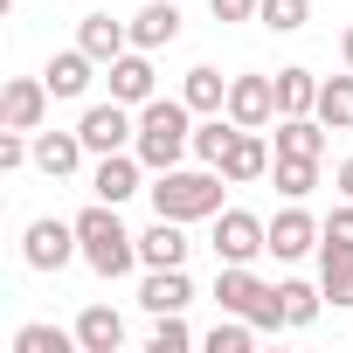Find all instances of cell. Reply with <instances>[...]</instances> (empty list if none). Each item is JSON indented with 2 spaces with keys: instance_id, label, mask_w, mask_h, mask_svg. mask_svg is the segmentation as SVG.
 Wrapping results in <instances>:
<instances>
[{
  "instance_id": "cell-19",
  "label": "cell",
  "mask_w": 353,
  "mask_h": 353,
  "mask_svg": "<svg viewBox=\"0 0 353 353\" xmlns=\"http://www.w3.org/2000/svg\"><path fill=\"white\" fill-rule=\"evenodd\" d=\"M319 291H325L332 312L353 305V250L346 243H319Z\"/></svg>"
},
{
  "instance_id": "cell-20",
  "label": "cell",
  "mask_w": 353,
  "mask_h": 353,
  "mask_svg": "<svg viewBox=\"0 0 353 353\" xmlns=\"http://www.w3.org/2000/svg\"><path fill=\"white\" fill-rule=\"evenodd\" d=\"M173 35H181V8L173 0H145L132 14V49H166Z\"/></svg>"
},
{
  "instance_id": "cell-7",
  "label": "cell",
  "mask_w": 353,
  "mask_h": 353,
  "mask_svg": "<svg viewBox=\"0 0 353 353\" xmlns=\"http://www.w3.org/2000/svg\"><path fill=\"white\" fill-rule=\"evenodd\" d=\"M21 256H28V270H63L70 256H83V243H77V222H63V215H42V222H28V236H21Z\"/></svg>"
},
{
  "instance_id": "cell-10",
  "label": "cell",
  "mask_w": 353,
  "mask_h": 353,
  "mask_svg": "<svg viewBox=\"0 0 353 353\" xmlns=\"http://www.w3.org/2000/svg\"><path fill=\"white\" fill-rule=\"evenodd\" d=\"M319 236H325V222H312L298 201H291L284 215H270V256H277V263H298V256H312V250H319Z\"/></svg>"
},
{
  "instance_id": "cell-36",
  "label": "cell",
  "mask_w": 353,
  "mask_h": 353,
  "mask_svg": "<svg viewBox=\"0 0 353 353\" xmlns=\"http://www.w3.org/2000/svg\"><path fill=\"white\" fill-rule=\"evenodd\" d=\"M339 56H346V70H353V28H346V35H339Z\"/></svg>"
},
{
  "instance_id": "cell-21",
  "label": "cell",
  "mask_w": 353,
  "mask_h": 353,
  "mask_svg": "<svg viewBox=\"0 0 353 353\" xmlns=\"http://www.w3.org/2000/svg\"><path fill=\"white\" fill-rule=\"evenodd\" d=\"M90 70H97V56H90V49H63V56H49L42 83H49L56 97H83V90H90Z\"/></svg>"
},
{
  "instance_id": "cell-11",
  "label": "cell",
  "mask_w": 353,
  "mask_h": 353,
  "mask_svg": "<svg viewBox=\"0 0 353 353\" xmlns=\"http://www.w3.org/2000/svg\"><path fill=\"white\" fill-rule=\"evenodd\" d=\"M139 188H145V159H139V152H104L97 173H90V194H97V201H118V208H125Z\"/></svg>"
},
{
  "instance_id": "cell-27",
  "label": "cell",
  "mask_w": 353,
  "mask_h": 353,
  "mask_svg": "<svg viewBox=\"0 0 353 353\" xmlns=\"http://www.w3.org/2000/svg\"><path fill=\"white\" fill-rule=\"evenodd\" d=\"M256 21H263L270 35H298V28L312 21V0H263V8H256Z\"/></svg>"
},
{
  "instance_id": "cell-23",
  "label": "cell",
  "mask_w": 353,
  "mask_h": 353,
  "mask_svg": "<svg viewBox=\"0 0 353 353\" xmlns=\"http://www.w3.org/2000/svg\"><path fill=\"white\" fill-rule=\"evenodd\" d=\"M181 97L194 104V118H208V111H229V77H222V70H208V63H194V70L181 77Z\"/></svg>"
},
{
  "instance_id": "cell-6",
  "label": "cell",
  "mask_w": 353,
  "mask_h": 353,
  "mask_svg": "<svg viewBox=\"0 0 353 353\" xmlns=\"http://www.w3.org/2000/svg\"><path fill=\"white\" fill-rule=\"evenodd\" d=\"M270 250V222H256L250 208H222L215 215V256L222 263H256Z\"/></svg>"
},
{
  "instance_id": "cell-30",
  "label": "cell",
  "mask_w": 353,
  "mask_h": 353,
  "mask_svg": "<svg viewBox=\"0 0 353 353\" xmlns=\"http://www.w3.org/2000/svg\"><path fill=\"white\" fill-rule=\"evenodd\" d=\"M277 291H284V319H291V325H312L319 305H325V291H312V284H298V277H284Z\"/></svg>"
},
{
  "instance_id": "cell-18",
  "label": "cell",
  "mask_w": 353,
  "mask_h": 353,
  "mask_svg": "<svg viewBox=\"0 0 353 353\" xmlns=\"http://www.w3.org/2000/svg\"><path fill=\"white\" fill-rule=\"evenodd\" d=\"M77 346H83V353H118V346H125V319H118L111 305H83V312H77Z\"/></svg>"
},
{
  "instance_id": "cell-29",
  "label": "cell",
  "mask_w": 353,
  "mask_h": 353,
  "mask_svg": "<svg viewBox=\"0 0 353 353\" xmlns=\"http://www.w3.org/2000/svg\"><path fill=\"white\" fill-rule=\"evenodd\" d=\"M319 188V159H277V194L284 201H305Z\"/></svg>"
},
{
  "instance_id": "cell-8",
  "label": "cell",
  "mask_w": 353,
  "mask_h": 353,
  "mask_svg": "<svg viewBox=\"0 0 353 353\" xmlns=\"http://www.w3.org/2000/svg\"><path fill=\"white\" fill-rule=\"evenodd\" d=\"M229 118L250 125V132H263V125L277 118V77H256V70L229 77Z\"/></svg>"
},
{
  "instance_id": "cell-5",
  "label": "cell",
  "mask_w": 353,
  "mask_h": 353,
  "mask_svg": "<svg viewBox=\"0 0 353 353\" xmlns=\"http://www.w3.org/2000/svg\"><path fill=\"white\" fill-rule=\"evenodd\" d=\"M77 132H83V145L104 159V152H132V139H139V111L132 104H90L83 118H77Z\"/></svg>"
},
{
  "instance_id": "cell-25",
  "label": "cell",
  "mask_w": 353,
  "mask_h": 353,
  "mask_svg": "<svg viewBox=\"0 0 353 353\" xmlns=\"http://www.w3.org/2000/svg\"><path fill=\"white\" fill-rule=\"evenodd\" d=\"M236 132H243V125H236L229 111H208V118L194 125V159H201V166H222V152L236 145Z\"/></svg>"
},
{
  "instance_id": "cell-24",
  "label": "cell",
  "mask_w": 353,
  "mask_h": 353,
  "mask_svg": "<svg viewBox=\"0 0 353 353\" xmlns=\"http://www.w3.org/2000/svg\"><path fill=\"white\" fill-rule=\"evenodd\" d=\"M305 111H319V77L312 70H277V118H305Z\"/></svg>"
},
{
  "instance_id": "cell-14",
  "label": "cell",
  "mask_w": 353,
  "mask_h": 353,
  "mask_svg": "<svg viewBox=\"0 0 353 353\" xmlns=\"http://www.w3.org/2000/svg\"><path fill=\"white\" fill-rule=\"evenodd\" d=\"M188 222H173V215H152V229L139 236V263L145 270H173V263H188Z\"/></svg>"
},
{
  "instance_id": "cell-28",
  "label": "cell",
  "mask_w": 353,
  "mask_h": 353,
  "mask_svg": "<svg viewBox=\"0 0 353 353\" xmlns=\"http://www.w3.org/2000/svg\"><path fill=\"white\" fill-rule=\"evenodd\" d=\"M77 346V325L63 332V325H21L14 332V353H70Z\"/></svg>"
},
{
  "instance_id": "cell-22",
  "label": "cell",
  "mask_w": 353,
  "mask_h": 353,
  "mask_svg": "<svg viewBox=\"0 0 353 353\" xmlns=\"http://www.w3.org/2000/svg\"><path fill=\"white\" fill-rule=\"evenodd\" d=\"M325 152V125H319V111H305V118H277V159H319Z\"/></svg>"
},
{
  "instance_id": "cell-15",
  "label": "cell",
  "mask_w": 353,
  "mask_h": 353,
  "mask_svg": "<svg viewBox=\"0 0 353 353\" xmlns=\"http://www.w3.org/2000/svg\"><path fill=\"white\" fill-rule=\"evenodd\" d=\"M83 132H35V166L49 173V181H70V173L83 166Z\"/></svg>"
},
{
  "instance_id": "cell-3",
  "label": "cell",
  "mask_w": 353,
  "mask_h": 353,
  "mask_svg": "<svg viewBox=\"0 0 353 353\" xmlns=\"http://www.w3.org/2000/svg\"><path fill=\"white\" fill-rule=\"evenodd\" d=\"M77 243H83V263H90L97 277H125V270L139 263V236L118 222V201H90V208L77 215Z\"/></svg>"
},
{
  "instance_id": "cell-32",
  "label": "cell",
  "mask_w": 353,
  "mask_h": 353,
  "mask_svg": "<svg viewBox=\"0 0 353 353\" xmlns=\"http://www.w3.org/2000/svg\"><path fill=\"white\" fill-rule=\"evenodd\" d=\"M250 339H256V325L250 319H229V325L208 332V353H250Z\"/></svg>"
},
{
  "instance_id": "cell-16",
  "label": "cell",
  "mask_w": 353,
  "mask_h": 353,
  "mask_svg": "<svg viewBox=\"0 0 353 353\" xmlns=\"http://www.w3.org/2000/svg\"><path fill=\"white\" fill-rule=\"evenodd\" d=\"M222 173H229V181L236 188H250V181H263V173H270V145H263V132H236V145L222 152Z\"/></svg>"
},
{
  "instance_id": "cell-34",
  "label": "cell",
  "mask_w": 353,
  "mask_h": 353,
  "mask_svg": "<svg viewBox=\"0 0 353 353\" xmlns=\"http://www.w3.org/2000/svg\"><path fill=\"white\" fill-rule=\"evenodd\" d=\"M256 8H263V0H208L215 21H256Z\"/></svg>"
},
{
  "instance_id": "cell-12",
  "label": "cell",
  "mask_w": 353,
  "mask_h": 353,
  "mask_svg": "<svg viewBox=\"0 0 353 353\" xmlns=\"http://www.w3.org/2000/svg\"><path fill=\"white\" fill-rule=\"evenodd\" d=\"M111 97H118V104H132V111L159 97V77H152V49H125V56L111 63Z\"/></svg>"
},
{
  "instance_id": "cell-31",
  "label": "cell",
  "mask_w": 353,
  "mask_h": 353,
  "mask_svg": "<svg viewBox=\"0 0 353 353\" xmlns=\"http://www.w3.org/2000/svg\"><path fill=\"white\" fill-rule=\"evenodd\" d=\"M188 346H194V332H188L181 312H166V319L152 325V353H188Z\"/></svg>"
},
{
  "instance_id": "cell-4",
  "label": "cell",
  "mask_w": 353,
  "mask_h": 353,
  "mask_svg": "<svg viewBox=\"0 0 353 353\" xmlns=\"http://www.w3.org/2000/svg\"><path fill=\"white\" fill-rule=\"evenodd\" d=\"M215 305H222L229 319H250L256 332L291 325V319H284V291H277V284H263L250 263H222V277H215Z\"/></svg>"
},
{
  "instance_id": "cell-1",
  "label": "cell",
  "mask_w": 353,
  "mask_h": 353,
  "mask_svg": "<svg viewBox=\"0 0 353 353\" xmlns=\"http://www.w3.org/2000/svg\"><path fill=\"white\" fill-rule=\"evenodd\" d=\"M222 166H166L152 173V215H173V222H215L222 215Z\"/></svg>"
},
{
  "instance_id": "cell-26",
  "label": "cell",
  "mask_w": 353,
  "mask_h": 353,
  "mask_svg": "<svg viewBox=\"0 0 353 353\" xmlns=\"http://www.w3.org/2000/svg\"><path fill=\"white\" fill-rule=\"evenodd\" d=\"M319 125L325 132H353V70L332 77V83H319Z\"/></svg>"
},
{
  "instance_id": "cell-9",
  "label": "cell",
  "mask_w": 353,
  "mask_h": 353,
  "mask_svg": "<svg viewBox=\"0 0 353 353\" xmlns=\"http://www.w3.org/2000/svg\"><path fill=\"white\" fill-rule=\"evenodd\" d=\"M49 83L42 77H14L8 90H0V125H14V132H42V118H49Z\"/></svg>"
},
{
  "instance_id": "cell-2",
  "label": "cell",
  "mask_w": 353,
  "mask_h": 353,
  "mask_svg": "<svg viewBox=\"0 0 353 353\" xmlns=\"http://www.w3.org/2000/svg\"><path fill=\"white\" fill-rule=\"evenodd\" d=\"M132 152H139L152 173L181 166V152H194V104H188V97H152V104H139V139H132Z\"/></svg>"
},
{
  "instance_id": "cell-35",
  "label": "cell",
  "mask_w": 353,
  "mask_h": 353,
  "mask_svg": "<svg viewBox=\"0 0 353 353\" xmlns=\"http://www.w3.org/2000/svg\"><path fill=\"white\" fill-rule=\"evenodd\" d=\"M332 181H339V194H346V201H353V152H346V159H339V173H332Z\"/></svg>"
},
{
  "instance_id": "cell-33",
  "label": "cell",
  "mask_w": 353,
  "mask_h": 353,
  "mask_svg": "<svg viewBox=\"0 0 353 353\" xmlns=\"http://www.w3.org/2000/svg\"><path fill=\"white\" fill-rule=\"evenodd\" d=\"M319 243H346V250H353V201H339V208L325 215V236H319Z\"/></svg>"
},
{
  "instance_id": "cell-13",
  "label": "cell",
  "mask_w": 353,
  "mask_h": 353,
  "mask_svg": "<svg viewBox=\"0 0 353 353\" xmlns=\"http://www.w3.org/2000/svg\"><path fill=\"white\" fill-rule=\"evenodd\" d=\"M139 305H145L152 319H166V312H188V305H194L188 263H173V270H145V284H139Z\"/></svg>"
},
{
  "instance_id": "cell-17",
  "label": "cell",
  "mask_w": 353,
  "mask_h": 353,
  "mask_svg": "<svg viewBox=\"0 0 353 353\" xmlns=\"http://www.w3.org/2000/svg\"><path fill=\"white\" fill-rule=\"evenodd\" d=\"M77 49H90L97 63H118V56L132 49V21H111V14H83V28H77Z\"/></svg>"
}]
</instances>
